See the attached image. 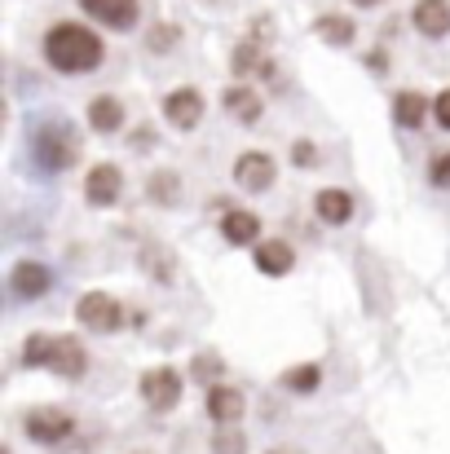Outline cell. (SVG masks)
Wrapping results in <instances>:
<instances>
[{"mask_svg":"<svg viewBox=\"0 0 450 454\" xmlns=\"http://www.w3.org/2000/svg\"><path fill=\"white\" fill-rule=\"evenodd\" d=\"M107 44L98 40V31H89L84 22H58L44 35V62L62 75H84L102 62Z\"/></svg>","mask_w":450,"mask_h":454,"instance_id":"1","label":"cell"},{"mask_svg":"<svg viewBox=\"0 0 450 454\" xmlns=\"http://www.w3.org/2000/svg\"><path fill=\"white\" fill-rule=\"evenodd\" d=\"M22 362L27 366H40V371H53L62 380H80L89 371V353L71 335H31L22 344Z\"/></svg>","mask_w":450,"mask_h":454,"instance_id":"2","label":"cell"},{"mask_svg":"<svg viewBox=\"0 0 450 454\" xmlns=\"http://www.w3.org/2000/svg\"><path fill=\"white\" fill-rule=\"evenodd\" d=\"M31 154H36V163H40L44 172H62V168L75 163L80 142H75L71 129H62V124H44V129H36V137H31Z\"/></svg>","mask_w":450,"mask_h":454,"instance_id":"3","label":"cell"},{"mask_svg":"<svg viewBox=\"0 0 450 454\" xmlns=\"http://www.w3.org/2000/svg\"><path fill=\"white\" fill-rule=\"evenodd\" d=\"M75 317L89 326V331H120L124 326V304L115 301V296H107V292H84L80 304H75Z\"/></svg>","mask_w":450,"mask_h":454,"instance_id":"4","label":"cell"},{"mask_svg":"<svg viewBox=\"0 0 450 454\" xmlns=\"http://www.w3.org/2000/svg\"><path fill=\"white\" fill-rule=\"evenodd\" d=\"M22 428H27V437L40 442V446H62V442L75 433V419H71L67 411H58V406H40V411L27 415Z\"/></svg>","mask_w":450,"mask_h":454,"instance_id":"5","label":"cell"},{"mask_svg":"<svg viewBox=\"0 0 450 454\" xmlns=\"http://www.w3.org/2000/svg\"><path fill=\"white\" fill-rule=\"evenodd\" d=\"M138 393H142V402L150 411H172L181 402V375L172 366H154L138 380Z\"/></svg>","mask_w":450,"mask_h":454,"instance_id":"6","label":"cell"},{"mask_svg":"<svg viewBox=\"0 0 450 454\" xmlns=\"http://www.w3.org/2000/svg\"><path fill=\"white\" fill-rule=\"evenodd\" d=\"M265 35H270V22H257V31L234 49V58H230L234 75H243V80H248V75H274V62L265 58V44H270Z\"/></svg>","mask_w":450,"mask_h":454,"instance_id":"7","label":"cell"},{"mask_svg":"<svg viewBox=\"0 0 450 454\" xmlns=\"http://www.w3.org/2000/svg\"><path fill=\"white\" fill-rule=\"evenodd\" d=\"M203 93L199 89H172L168 98H163V120L172 124V129H181V133H190V129H199V120H203Z\"/></svg>","mask_w":450,"mask_h":454,"instance_id":"8","label":"cell"},{"mask_svg":"<svg viewBox=\"0 0 450 454\" xmlns=\"http://www.w3.org/2000/svg\"><path fill=\"white\" fill-rule=\"evenodd\" d=\"M120 194H124V172H120L115 163L89 168V176H84V199H89L93 207H111V203H120Z\"/></svg>","mask_w":450,"mask_h":454,"instance_id":"9","label":"cell"},{"mask_svg":"<svg viewBox=\"0 0 450 454\" xmlns=\"http://www.w3.org/2000/svg\"><path fill=\"white\" fill-rule=\"evenodd\" d=\"M274 159L265 151H243L234 159V181L248 190V194H261V190H270L274 185Z\"/></svg>","mask_w":450,"mask_h":454,"instance_id":"10","label":"cell"},{"mask_svg":"<svg viewBox=\"0 0 450 454\" xmlns=\"http://www.w3.org/2000/svg\"><path fill=\"white\" fill-rule=\"evenodd\" d=\"M9 287H13L18 301H40V296L53 287V274H49V265H40V261H18L13 274H9Z\"/></svg>","mask_w":450,"mask_h":454,"instance_id":"11","label":"cell"},{"mask_svg":"<svg viewBox=\"0 0 450 454\" xmlns=\"http://www.w3.org/2000/svg\"><path fill=\"white\" fill-rule=\"evenodd\" d=\"M80 9L93 18V22H102V27H111V31H129L133 22H138V0H80Z\"/></svg>","mask_w":450,"mask_h":454,"instance_id":"12","label":"cell"},{"mask_svg":"<svg viewBox=\"0 0 450 454\" xmlns=\"http://www.w3.org/2000/svg\"><path fill=\"white\" fill-rule=\"evenodd\" d=\"M411 22H415V31H420L424 40L450 35V0H415Z\"/></svg>","mask_w":450,"mask_h":454,"instance_id":"13","label":"cell"},{"mask_svg":"<svg viewBox=\"0 0 450 454\" xmlns=\"http://www.w3.org/2000/svg\"><path fill=\"white\" fill-rule=\"evenodd\" d=\"M313 212H318V221L322 225H344V221H353V194L349 190H318L313 194Z\"/></svg>","mask_w":450,"mask_h":454,"instance_id":"14","label":"cell"},{"mask_svg":"<svg viewBox=\"0 0 450 454\" xmlns=\"http://www.w3.org/2000/svg\"><path fill=\"white\" fill-rule=\"evenodd\" d=\"M257 270L261 274H270V278H283V274H292V265H296V252L283 243V239H265V243H257Z\"/></svg>","mask_w":450,"mask_h":454,"instance_id":"15","label":"cell"},{"mask_svg":"<svg viewBox=\"0 0 450 454\" xmlns=\"http://www.w3.org/2000/svg\"><path fill=\"white\" fill-rule=\"evenodd\" d=\"M221 106L239 120V124H257L261 120V111H265V102H261V93L257 89H248V84H234V89H225L221 93Z\"/></svg>","mask_w":450,"mask_h":454,"instance_id":"16","label":"cell"},{"mask_svg":"<svg viewBox=\"0 0 450 454\" xmlns=\"http://www.w3.org/2000/svg\"><path fill=\"white\" fill-rule=\"evenodd\" d=\"M221 239L234 243V247L257 243V239H261V216H257V212H243V207L225 212V216H221Z\"/></svg>","mask_w":450,"mask_h":454,"instance_id":"17","label":"cell"},{"mask_svg":"<svg viewBox=\"0 0 450 454\" xmlns=\"http://www.w3.org/2000/svg\"><path fill=\"white\" fill-rule=\"evenodd\" d=\"M208 415H212L217 424L234 428L239 415H243V393L230 388V384H212V388H208Z\"/></svg>","mask_w":450,"mask_h":454,"instance_id":"18","label":"cell"},{"mask_svg":"<svg viewBox=\"0 0 450 454\" xmlns=\"http://www.w3.org/2000/svg\"><path fill=\"white\" fill-rule=\"evenodd\" d=\"M89 129L93 133H120L124 129V102L120 98H93L89 102Z\"/></svg>","mask_w":450,"mask_h":454,"instance_id":"19","label":"cell"},{"mask_svg":"<svg viewBox=\"0 0 450 454\" xmlns=\"http://www.w3.org/2000/svg\"><path fill=\"white\" fill-rule=\"evenodd\" d=\"M429 111H433V102H424V93H411V89H407V93L393 98V120H398L402 129H420Z\"/></svg>","mask_w":450,"mask_h":454,"instance_id":"20","label":"cell"},{"mask_svg":"<svg viewBox=\"0 0 450 454\" xmlns=\"http://www.w3.org/2000/svg\"><path fill=\"white\" fill-rule=\"evenodd\" d=\"M313 31H318L327 44H353V35H358V27H353L349 18H340V13H322V18L313 22Z\"/></svg>","mask_w":450,"mask_h":454,"instance_id":"21","label":"cell"},{"mask_svg":"<svg viewBox=\"0 0 450 454\" xmlns=\"http://www.w3.org/2000/svg\"><path fill=\"white\" fill-rule=\"evenodd\" d=\"M146 194L159 203V207H172V203L181 199V176H177V172H154L150 185H146Z\"/></svg>","mask_w":450,"mask_h":454,"instance_id":"22","label":"cell"},{"mask_svg":"<svg viewBox=\"0 0 450 454\" xmlns=\"http://www.w3.org/2000/svg\"><path fill=\"white\" fill-rule=\"evenodd\" d=\"M318 384H322V366H318V362L292 366V371L283 375V388H292V393H313Z\"/></svg>","mask_w":450,"mask_h":454,"instance_id":"23","label":"cell"},{"mask_svg":"<svg viewBox=\"0 0 450 454\" xmlns=\"http://www.w3.org/2000/svg\"><path fill=\"white\" fill-rule=\"evenodd\" d=\"M177 40H181V31H177V27H168V22H159V27H150L146 44H150V53H168Z\"/></svg>","mask_w":450,"mask_h":454,"instance_id":"24","label":"cell"},{"mask_svg":"<svg viewBox=\"0 0 450 454\" xmlns=\"http://www.w3.org/2000/svg\"><path fill=\"white\" fill-rule=\"evenodd\" d=\"M429 181H433L438 190H450V154H438V159L429 163Z\"/></svg>","mask_w":450,"mask_h":454,"instance_id":"25","label":"cell"},{"mask_svg":"<svg viewBox=\"0 0 450 454\" xmlns=\"http://www.w3.org/2000/svg\"><path fill=\"white\" fill-rule=\"evenodd\" d=\"M194 375L212 384V375H221V357H217V353H199V357H194Z\"/></svg>","mask_w":450,"mask_h":454,"instance_id":"26","label":"cell"},{"mask_svg":"<svg viewBox=\"0 0 450 454\" xmlns=\"http://www.w3.org/2000/svg\"><path fill=\"white\" fill-rule=\"evenodd\" d=\"M212 454H243V437L234 428L221 433V437H212Z\"/></svg>","mask_w":450,"mask_h":454,"instance_id":"27","label":"cell"},{"mask_svg":"<svg viewBox=\"0 0 450 454\" xmlns=\"http://www.w3.org/2000/svg\"><path fill=\"white\" fill-rule=\"evenodd\" d=\"M292 163H296V168H313V163H318L313 142H296V146H292Z\"/></svg>","mask_w":450,"mask_h":454,"instance_id":"28","label":"cell"},{"mask_svg":"<svg viewBox=\"0 0 450 454\" xmlns=\"http://www.w3.org/2000/svg\"><path fill=\"white\" fill-rule=\"evenodd\" d=\"M433 120H438L442 129H450V89H442V93L433 98Z\"/></svg>","mask_w":450,"mask_h":454,"instance_id":"29","label":"cell"},{"mask_svg":"<svg viewBox=\"0 0 450 454\" xmlns=\"http://www.w3.org/2000/svg\"><path fill=\"white\" fill-rule=\"evenodd\" d=\"M353 4H362V9H375V4H380V0H353Z\"/></svg>","mask_w":450,"mask_h":454,"instance_id":"30","label":"cell"},{"mask_svg":"<svg viewBox=\"0 0 450 454\" xmlns=\"http://www.w3.org/2000/svg\"><path fill=\"white\" fill-rule=\"evenodd\" d=\"M274 454H279V450H274Z\"/></svg>","mask_w":450,"mask_h":454,"instance_id":"31","label":"cell"},{"mask_svg":"<svg viewBox=\"0 0 450 454\" xmlns=\"http://www.w3.org/2000/svg\"><path fill=\"white\" fill-rule=\"evenodd\" d=\"M142 454H146V450H142Z\"/></svg>","mask_w":450,"mask_h":454,"instance_id":"32","label":"cell"}]
</instances>
